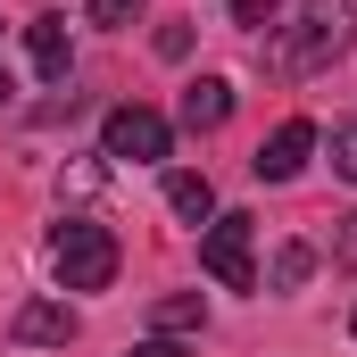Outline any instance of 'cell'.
<instances>
[{
	"label": "cell",
	"instance_id": "cell-18",
	"mask_svg": "<svg viewBox=\"0 0 357 357\" xmlns=\"http://www.w3.org/2000/svg\"><path fill=\"white\" fill-rule=\"evenodd\" d=\"M349 333H357V316H349Z\"/></svg>",
	"mask_w": 357,
	"mask_h": 357
},
{
	"label": "cell",
	"instance_id": "cell-12",
	"mask_svg": "<svg viewBox=\"0 0 357 357\" xmlns=\"http://www.w3.org/2000/svg\"><path fill=\"white\" fill-rule=\"evenodd\" d=\"M333 167L357 183V116H341V125H333Z\"/></svg>",
	"mask_w": 357,
	"mask_h": 357
},
{
	"label": "cell",
	"instance_id": "cell-8",
	"mask_svg": "<svg viewBox=\"0 0 357 357\" xmlns=\"http://www.w3.org/2000/svg\"><path fill=\"white\" fill-rule=\"evenodd\" d=\"M225 116H233V84H225V75H199V84L183 91V125H191V133H216Z\"/></svg>",
	"mask_w": 357,
	"mask_h": 357
},
{
	"label": "cell",
	"instance_id": "cell-17",
	"mask_svg": "<svg viewBox=\"0 0 357 357\" xmlns=\"http://www.w3.org/2000/svg\"><path fill=\"white\" fill-rule=\"evenodd\" d=\"M0 100H8V75H0Z\"/></svg>",
	"mask_w": 357,
	"mask_h": 357
},
{
	"label": "cell",
	"instance_id": "cell-6",
	"mask_svg": "<svg viewBox=\"0 0 357 357\" xmlns=\"http://www.w3.org/2000/svg\"><path fill=\"white\" fill-rule=\"evenodd\" d=\"M307 150H316V125L307 116H291V125H274V142H258V183H291L299 167H307Z\"/></svg>",
	"mask_w": 357,
	"mask_h": 357
},
{
	"label": "cell",
	"instance_id": "cell-13",
	"mask_svg": "<svg viewBox=\"0 0 357 357\" xmlns=\"http://www.w3.org/2000/svg\"><path fill=\"white\" fill-rule=\"evenodd\" d=\"M274 17H282V0H233V25H250V33H266Z\"/></svg>",
	"mask_w": 357,
	"mask_h": 357
},
{
	"label": "cell",
	"instance_id": "cell-16",
	"mask_svg": "<svg viewBox=\"0 0 357 357\" xmlns=\"http://www.w3.org/2000/svg\"><path fill=\"white\" fill-rule=\"evenodd\" d=\"M133 357H183V349H175V341H142Z\"/></svg>",
	"mask_w": 357,
	"mask_h": 357
},
{
	"label": "cell",
	"instance_id": "cell-3",
	"mask_svg": "<svg viewBox=\"0 0 357 357\" xmlns=\"http://www.w3.org/2000/svg\"><path fill=\"white\" fill-rule=\"evenodd\" d=\"M167 150H175V125H167L158 108H142V100L108 108V125H100V158H116V167H158Z\"/></svg>",
	"mask_w": 357,
	"mask_h": 357
},
{
	"label": "cell",
	"instance_id": "cell-2",
	"mask_svg": "<svg viewBox=\"0 0 357 357\" xmlns=\"http://www.w3.org/2000/svg\"><path fill=\"white\" fill-rule=\"evenodd\" d=\"M357 25H349V0H299V25L282 42V67L291 75H324L333 59H349Z\"/></svg>",
	"mask_w": 357,
	"mask_h": 357
},
{
	"label": "cell",
	"instance_id": "cell-11",
	"mask_svg": "<svg viewBox=\"0 0 357 357\" xmlns=\"http://www.w3.org/2000/svg\"><path fill=\"white\" fill-rule=\"evenodd\" d=\"M307 274H316V250H307V241H282V250H274V291H299Z\"/></svg>",
	"mask_w": 357,
	"mask_h": 357
},
{
	"label": "cell",
	"instance_id": "cell-14",
	"mask_svg": "<svg viewBox=\"0 0 357 357\" xmlns=\"http://www.w3.org/2000/svg\"><path fill=\"white\" fill-rule=\"evenodd\" d=\"M133 17H142V0H91V25H108V33L133 25Z\"/></svg>",
	"mask_w": 357,
	"mask_h": 357
},
{
	"label": "cell",
	"instance_id": "cell-15",
	"mask_svg": "<svg viewBox=\"0 0 357 357\" xmlns=\"http://www.w3.org/2000/svg\"><path fill=\"white\" fill-rule=\"evenodd\" d=\"M333 258H341V266H357V216H341V241H333Z\"/></svg>",
	"mask_w": 357,
	"mask_h": 357
},
{
	"label": "cell",
	"instance_id": "cell-9",
	"mask_svg": "<svg viewBox=\"0 0 357 357\" xmlns=\"http://www.w3.org/2000/svg\"><path fill=\"white\" fill-rule=\"evenodd\" d=\"M167 208H175L183 225H216V183L183 167V175H167Z\"/></svg>",
	"mask_w": 357,
	"mask_h": 357
},
{
	"label": "cell",
	"instance_id": "cell-4",
	"mask_svg": "<svg viewBox=\"0 0 357 357\" xmlns=\"http://www.w3.org/2000/svg\"><path fill=\"white\" fill-rule=\"evenodd\" d=\"M199 266L216 274L225 291H258V266H250V216H216L199 233Z\"/></svg>",
	"mask_w": 357,
	"mask_h": 357
},
{
	"label": "cell",
	"instance_id": "cell-1",
	"mask_svg": "<svg viewBox=\"0 0 357 357\" xmlns=\"http://www.w3.org/2000/svg\"><path fill=\"white\" fill-rule=\"evenodd\" d=\"M50 274H59V291H108L116 282V233L91 216H67L50 233Z\"/></svg>",
	"mask_w": 357,
	"mask_h": 357
},
{
	"label": "cell",
	"instance_id": "cell-5",
	"mask_svg": "<svg viewBox=\"0 0 357 357\" xmlns=\"http://www.w3.org/2000/svg\"><path fill=\"white\" fill-rule=\"evenodd\" d=\"M8 341H17V349H67V341H75V307H67V299H25V307L8 316Z\"/></svg>",
	"mask_w": 357,
	"mask_h": 357
},
{
	"label": "cell",
	"instance_id": "cell-7",
	"mask_svg": "<svg viewBox=\"0 0 357 357\" xmlns=\"http://www.w3.org/2000/svg\"><path fill=\"white\" fill-rule=\"evenodd\" d=\"M25 50H33L42 84H67V67H75V50H67V17H33V25H25Z\"/></svg>",
	"mask_w": 357,
	"mask_h": 357
},
{
	"label": "cell",
	"instance_id": "cell-10",
	"mask_svg": "<svg viewBox=\"0 0 357 357\" xmlns=\"http://www.w3.org/2000/svg\"><path fill=\"white\" fill-rule=\"evenodd\" d=\"M150 324H158V333H199V324H208V307H199V291H175V299H158V307H150Z\"/></svg>",
	"mask_w": 357,
	"mask_h": 357
}]
</instances>
